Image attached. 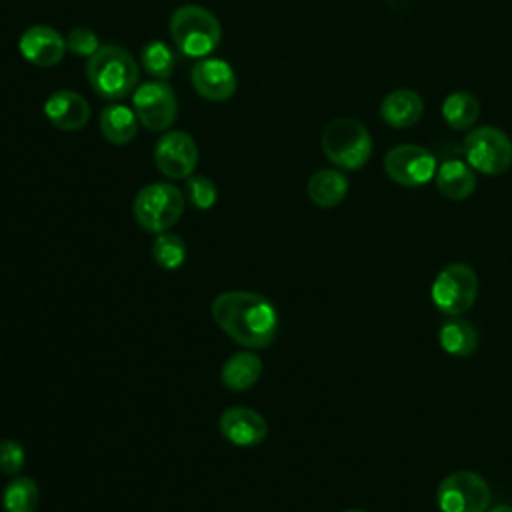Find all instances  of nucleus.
<instances>
[{
    "instance_id": "20e7f679",
    "label": "nucleus",
    "mask_w": 512,
    "mask_h": 512,
    "mask_svg": "<svg viewBox=\"0 0 512 512\" xmlns=\"http://www.w3.org/2000/svg\"><path fill=\"white\" fill-rule=\"evenodd\" d=\"M322 152L340 170H360L372 156V136L354 118H336L322 132Z\"/></svg>"
},
{
    "instance_id": "4be33fe9",
    "label": "nucleus",
    "mask_w": 512,
    "mask_h": 512,
    "mask_svg": "<svg viewBox=\"0 0 512 512\" xmlns=\"http://www.w3.org/2000/svg\"><path fill=\"white\" fill-rule=\"evenodd\" d=\"M480 116V104L468 90H456L442 102V118L454 130H470Z\"/></svg>"
},
{
    "instance_id": "0eeeda50",
    "label": "nucleus",
    "mask_w": 512,
    "mask_h": 512,
    "mask_svg": "<svg viewBox=\"0 0 512 512\" xmlns=\"http://www.w3.org/2000/svg\"><path fill=\"white\" fill-rule=\"evenodd\" d=\"M464 158L472 170L498 176L512 166V140L496 126H480L466 134Z\"/></svg>"
},
{
    "instance_id": "a211bd4d",
    "label": "nucleus",
    "mask_w": 512,
    "mask_h": 512,
    "mask_svg": "<svg viewBox=\"0 0 512 512\" xmlns=\"http://www.w3.org/2000/svg\"><path fill=\"white\" fill-rule=\"evenodd\" d=\"M262 360L256 352L252 350H242L232 354L220 372L222 384L232 390V392H244L252 388L260 376H262Z\"/></svg>"
},
{
    "instance_id": "9d476101",
    "label": "nucleus",
    "mask_w": 512,
    "mask_h": 512,
    "mask_svg": "<svg viewBox=\"0 0 512 512\" xmlns=\"http://www.w3.org/2000/svg\"><path fill=\"white\" fill-rule=\"evenodd\" d=\"M434 154L418 144H398L384 156V172L400 186L416 188L428 184L436 176Z\"/></svg>"
},
{
    "instance_id": "aec40b11",
    "label": "nucleus",
    "mask_w": 512,
    "mask_h": 512,
    "mask_svg": "<svg viewBox=\"0 0 512 512\" xmlns=\"http://www.w3.org/2000/svg\"><path fill=\"white\" fill-rule=\"evenodd\" d=\"M306 194L312 200V204L320 208H334L348 194V178L340 170H318L310 176L306 184Z\"/></svg>"
},
{
    "instance_id": "f8f14e48",
    "label": "nucleus",
    "mask_w": 512,
    "mask_h": 512,
    "mask_svg": "<svg viewBox=\"0 0 512 512\" xmlns=\"http://www.w3.org/2000/svg\"><path fill=\"white\" fill-rule=\"evenodd\" d=\"M194 90L210 102H226L234 96L238 80L234 68L222 58H200L190 70Z\"/></svg>"
},
{
    "instance_id": "9b49d317",
    "label": "nucleus",
    "mask_w": 512,
    "mask_h": 512,
    "mask_svg": "<svg viewBox=\"0 0 512 512\" xmlns=\"http://www.w3.org/2000/svg\"><path fill=\"white\" fill-rule=\"evenodd\" d=\"M154 162L158 170L172 180L188 178L198 164V146L190 134L168 130L154 146Z\"/></svg>"
},
{
    "instance_id": "423d86ee",
    "label": "nucleus",
    "mask_w": 512,
    "mask_h": 512,
    "mask_svg": "<svg viewBox=\"0 0 512 512\" xmlns=\"http://www.w3.org/2000/svg\"><path fill=\"white\" fill-rule=\"evenodd\" d=\"M478 296V276L472 266L464 262L446 264L434 278L430 288L432 304L438 312L450 316H462L468 312Z\"/></svg>"
},
{
    "instance_id": "4468645a",
    "label": "nucleus",
    "mask_w": 512,
    "mask_h": 512,
    "mask_svg": "<svg viewBox=\"0 0 512 512\" xmlns=\"http://www.w3.org/2000/svg\"><path fill=\"white\" fill-rule=\"evenodd\" d=\"M220 434L234 446H258L266 440L268 424L266 418L248 406H232L220 414Z\"/></svg>"
},
{
    "instance_id": "7ed1b4c3",
    "label": "nucleus",
    "mask_w": 512,
    "mask_h": 512,
    "mask_svg": "<svg viewBox=\"0 0 512 512\" xmlns=\"http://www.w3.org/2000/svg\"><path fill=\"white\" fill-rule=\"evenodd\" d=\"M170 36L184 56L206 58L220 44L222 26L210 10L184 4L170 16Z\"/></svg>"
},
{
    "instance_id": "412c9836",
    "label": "nucleus",
    "mask_w": 512,
    "mask_h": 512,
    "mask_svg": "<svg viewBox=\"0 0 512 512\" xmlns=\"http://www.w3.org/2000/svg\"><path fill=\"white\" fill-rule=\"evenodd\" d=\"M438 342L446 354L466 358L472 356L478 348V330L472 322L460 316H450V320L440 326Z\"/></svg>"
},
{
    "instance_id": "1a4fd4ad",
    "label": "nucleus",
    "mask_w": 512,
    "mask_h": 512,
    "mask_svg": "<svg viewBox=\"0 0 512 512\" xmlns=\"http://www.w3.org/2000/svg\"><path fill=\"white\" fill-rule=\"evenodd\" d=\"M132 108L138 122L150 132L168 130L178 116L176 94L164 80H152L136 86L132 92Z\"/></svg>"
},
{
    "instance_id": "6ab92c4d",
    "label": "nucleus",
    "mask_w": 512,
    "mask_h": 512,
    "mask_svg": "<svg viewBox=\"0 0 512 512\" xmlns=\"http://www.w3.org/2000/svg\"><path fill=\"white\" fill-rule=\"evenodd\" d=\"M98 126H100V134L116 146H124L130 144L136 138L138 132V118L134 114L132 108L124 106V104H108L98 118Z\"/></svg>"
},
{
    "instance_id": "ddd939ff",
    "label": "nucleus",
    "mask_w": 512,
    "mask_h": 512,
    "mask_svg": "<svg viewBox=\"0 0 512 512\" xmlns=\"http://www.w3.org/2000/svg\"><path fill=\"white\" fill-rule=\"evenodd\" d=\"M18 50L24 60L40 68H52L62 62L66 54L64 36L46 24H34L26 28L18 40Z\"/></svg>"
},
{
    "instance_id": "393cba45",
    "label": "nucleus",
    "mask_w": 512,
    "mask_h": 512,
    "mask_svg": "<svg viewBox=\"0 0 512 512\" xmlns=\"http://www.w3.org/2000/svg\"><path fill=\"white\" fill-rule=\"evenodd\" d=\"M152 258L162 270H178L186 262V244L172 232H160L152 242Z\"/></svg>"
},
{
    "instance_id": "39448f33",
    "label": "nucleus",
    "mask_w": 512,
    "mask_h": 512,
    "mask_svg": "<svg viewBox=\"0 0 512 512\" xmlns=\"http://www.w3.org/2000/svg\"><path fill=\"white\" fill-rule=\"evenodd\" d=\"M184 212V194L168 182L146 184L134 198L132 214L136 224L150 234L168 232Z\"/></svg>"
},
{
    "instance_id": "dca6fc26",
    "label": "nucleus",
    "mask_w": 512,
    "mask_h": 512,
    "mask_svg": "<svg viewBox=\"0 0 512 512\" xmlns=\"http://www.w3.org/2000/svg\"><path fill=\"white\" fill-rule=\"evenodd\" d=\"M424 114V102L418 92L410 88H398L384 96L380 104L382 120L392 128H410Z\"/></svg>"
},
{
    "instance_id": "f257e3e1",
    "label": "nucleus",
    "mask_w": 512,
    "mask_h": 512,
    "mask_svg": "<svg viewBox=\"0 0 512 512\" xmlns=\"http://www.w3.org/2000/svg\"><path fill=\"white\" fill-rule=\"evenodd\" d=\"M210 312L222 332L248 350L270 346L278 334L276 306L258 292H222L212 300Z\"/></svg>"
},
{
    "instance_id": "f3484780",
    "label": "nucleus",
    "mask_w": 512,
    "mask_h": 512,
    "mask_svg": "<svg viewBox=\"0 0 512 512\" xmlns=\"http://www.w3.org/2000/svg\"><path fill=\"white\" fill-rule=\"evenodd\" d=\"M436 188L448 200H466L476 188V174L468 162L446 160L436 170Z\"/></svg>"
},
{
    "instance_id": "c85d7f7f",
    "label": "nucleus",
    "mask_w": 512,
    "mask_h": 512,
    "mask_svg": "<svg viewBox=\"0 0 512 512\" xmlns=\"http://www.w3.org/2000/svg\"><path fill=\"white\" fill-rule=\"evenodd\" d=\"M486 512H512V506L510 504H498V506L488 508Z\"/></svg>"
},
{
    "instance_id": "6e6552de",
    "label": "nucleus",
    "mask_w": 512,
    "mask_h": 512,
    "mask_svg": "<svg viewBox=\"0 0 512 512\" xmlns=\"http://www.w3.org/2000/svg\"><path fill=\"white\" fill-rule=\"evenodd\" d=\"M492 492L488 482L472 470H456L442 478L436 488L440 512H486Z\"/></svg>"
},
{
    "instance_id": "c756f323",
    "label": "nucleus",
    "mask_w": 512,
    "mask_h": 512,
    "mask_svg": "<svg viewBox=\"0 0 512 512\" xmlns=\"http://www.w3.org/2000/svg\"><path fill=\"white\" fill-rule=\"evenodd\" d=\"M344 512H366V510H362V508H348V510H344Z\"/></svg>"
},
{
    "instance_id": "a878e982",
    "label": "nucleus",
    "mask_w": 512,
    "mask_h": 512,
    "mask_svg": "<svg viewBox=\"0 0 512 512\" xmlns=\"http://www.w3.org/2000/svg\"><path fill=\"white\" fill-rule=\"evenodd\" d=\"M186 198L198 210H210L218 200L216 184L202 174H192L186 178Z\"/></svg>"
},
{
    "instance_id": "2eb2a0df",
    "label": "nucleus",
    "mask_w": 512,
    "mask_h": 512,
    "mask_svg": "<svg viewBox=\"0 0 512 512\" xmlns=\"http://www.w3.org/2000/svg\"><path fill=\"white\" fill-rule=\"evenodd\" d=\"M44 114L62 132H78L90 118L88 100L74 90H56L44 102Z\"/></svg>"
},
{
    "instance_id": "5701e85b",
    "label": "nucleus",
    "mask_w": 512,
    "mask_h": 512,
    "mask_svg": "<svg viewBox=\"0 0 512 512\" xmlns=\"http://www.w3.org/2000/svg\"><path fill=\"white\" fill-rule=\"evenodd\" d=\"M40 504L38 484L28 476H14L2 492L4 512H36Z\"/></svg>"
},
{
    "instance_id": "f03ea898",
    "label": "nucleus",
    "mask_w": 512,
    "mask_h": 512,
    "mask_svg": "<svg viewBox=\"0 0 512 512\" xmlns=\"http://www.w3.org/2000/svg\"><path fill=\"white\" fill-rule=\"evenodd\" d=\"M86 76L98 96L116 102L136 90L138 64L122 46L106 44L88 58Z\"/></svg>"
},
{
    "instance_id": "b1692460",
    "label": "nucleus",
    "mask_w": 512,
    "mask_h": 512,
    "mask_svg": "<svg viewBox=\"0 0 512 512\" xmlns=\"http://www.w3.org/2000/svg\"><path fill=\"white\" fill-rule=\"evenodd\" d=\"M140 64L156 80H168L176 68V56L162 40H150L140 50Z\"/></svg>"
},
{
    "instance_id": "bb28decb",
    "label": "nucleus",
    "mask_w": 512,
    "mask_h": 512,
    "mask_svg": "<svg viewBox=\"0 0 512 512\" xmlns=\"http://www.w3.org/2000/svg\"><path fill=\"white\" fill-rule=\"evenodd\" d=\"M26 464V450L12 438L0 440V472L6 476H18Z\"/></svg>"
},
{
    "instance_id": "cd10ccee",
    "label": "nucleus",
    "mask_w": 512,
    "mask_h": 512,
    "mask_svg": "<svg viewBox=\"0 0 512 512\" xmlns=\"http://www.w3.org/2000/svg\"><path fill=\"white\" fill-rule=\"evenodd\" d=\"M66 50H70L76 56H94L100 48L98 36L90 28H74L66 34Z\"/></svg>"
}]
</instances>
